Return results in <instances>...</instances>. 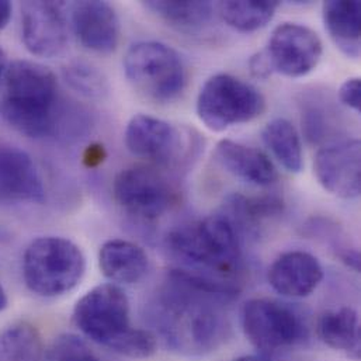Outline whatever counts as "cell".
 I'll return each mask as SVG.
<instances>
[{
    "label": "cell",
    "mask_w": 361,
    "mask_h": 361,
    "mask_svg": "<svg viewBox=\"0 0 361 361\" xmlns=\"http://www.w3.org/2000/svg\"><path fill=\"white\" fill-rule=\"evenodd\" d=\"M235 361H269L266 357H263V356H243V357H240V359H238V360Z\"/></svg>",
    "instance_id": "cell-34"
},
{
    "label": "cell",
    "mask_w": 361,
    "mask_h": 361,
    "mask_svg": "<svg viewBox=\"0 0 361 361\" xmlns=\"http://www.w3.org/2000/svg\"><path fill=\"white\" fill-rule=\"evenodd\" d=\"M215 157L231 175L249 184L264 187L279 178L274 164L264 152L232 140H221L216 144Z\"/></svg>",
    "instance_id": "cell-17"
},
{
    "label": "cell",
    "mask_w": 361,
    "mask_h": 361,
    "mask_svg": "<svg viewBox=\"0 0 361 361\" xmlns=\"http://www.w3.org/2000/svg\"><path fill=\"white\" fill-rule=\"evenodd\" d=\"M263 141L274 158L291 173H300L304 166V152L297 128L286 118L270 121L263 133Z\"/></svg>",
    "instance_id": "cell-22"
},
{
    "label": "cell",
    "mask_w": 361,
    "mask_h": 361,
    "mask_svg": "<svg viewBox=\"0 0 361 361\" xmlns=\"http://www.w3.org/2000/svg\"><path fill=\"white\" fill-rule=\"evenodd\" d=\"M242 329L262 355L271 356L294 348L305 336L300 314L273 298H253L242 308Z\"/></svg>",
    "instance_id": "cell-7"
},
{
    "label": "cell",
    "mask_w": 361,
    "mask_h": 361,
    "mask_svg": "<svg viewBox=\"0 0 361 361\" xmlns=\"http://www.w3.org/2000/svg\"><path fill=\"white\" fill-rule=\"evenodd\" d=\"M168 247L187 271L228 281L242 266L240 236L224 214L184 224L168 235Z\"/></svg>",
    "instance_id": "cell-3"
},
{
    "label": "cell",
    "mask_w": 361,
    "mask_h": 361,
    "mask_svg": "<svg viewBox=\"0 0 361 361\" xmlns=\"http://www.w3.org/2000/svg\"><path fill=\"white\" fill-rule=\"evenodd\" d=\"M314 172L319 184L341 198H357L361 191V144L345 140L318 151Z\"/></svg>",
    "instance_id": "cell-12"
},
{
    "label": "cell",
    "mask_w": 361,
    "mask_h": 361,
    "mask_svg": "<svg viewBox=\"0 0 361 361\" xmlns=\"http://www.w3.org/2000/svg\"><path fill=\"white\" fill-rule=\"evenodd\" d=\"M8 61H7V55L6 52L0 48V90H1V86H3V82H4V78H6V73H7V69H8Z\"/></svg>",
    "instance_id": "cell-32"
},
{
    "label": "cell",
    "mask_w": 361,
    "mask_h": 361,
    "mask_svg": "<svg viewBox=\"0 0 361 361\" xmlns=\"http://www.w3.org/2000/svg\"><path fill=\"white\" fill-rule=\"evenodd\" d=\"M42 342L28 322H18L0 331V361H41Z\"/></svg>",
    "instance_id": "cell-25"
},
{
    "label": "cell",
    "mask_w": 361,
    "mask_h": 361,
    "mask_svg": "<svg viewBox=\"0 0 361 361\" xmlns=\"http://www.w3.org/2000/svg\"><path fill=\"white\" fill-rule=\"evenodd\" d=\"M324 23L335 45L349 58L360 55L361 1L329 0L322 8Z\"/></svg>",
    "instance_id": "cell-19"
},
{
    "label": "cell",
    "mask_w": 361,
    "mask_h": 361,
    "mask_svg": "<svg viewBox=\"0 0 361 361\" xmlns=\"http://www.w3.org/2000/svg\"><path fill=\"white\" fill-rule=\"evenodd\" d=\"M321 341L352 359L360 357V318L356 310L339 307L325 311L318 321Z\"/></svg>",
    "instance_id": "cell-20"
},
{
    "label": "cell",
    "mask_w": 361,
    "mask_h": 361,
    "mask_svg": "<svg viewBox=\"0 0 361 361\" xmlns=\"http://www.w3.org/2000/svg\"><path fill=\"white\" fill-rule=\"evenodd\" d=\"M71 25L79 42L93 52L110 54L118 47L120 18L107 1H75L71 6Z\"/></svg>",
    "instance_id": "cell-13"
},
{
    "label": "cell",
    "mask_w": 361,
    "mask_h": 361,
    "mask_svg": "<svg viewBox=\"0 0 361 361\" xmlns=\"http://www.w3.org/2000/svg\"><path fill=\"white\" fill-rule=\"evenodd\" d=\"M283 201L277 197H245L229 195L224 205V215L236 228L239 236L253 233L260 225L283 212Z\"/></svg>",
    "instance_id": "cell-21"
},
{
    "label": "cell",
    "mask_w": 361,
    "mask_h": 361,
    "mask_svg": "<svg viewBox=\"0 0 361 361\" xmlns=\"http://www.w3.org/2000/svg\"><path fill=\"white\" fill-rule=\"evenodd\" d=\"M86 259L82 249L61 236L34 239L23 256V279L39 297L55 298L72 291L83 279Z\"/></svg>",
    "instance_id": "cell-4"
},
{
    "label": "cell",
    "mask_w": 361,
    "mask_h": 361,
    "mask_svg": "<svg viewBox=\"0 0 361 361\" xmlns=\"http://www.w3.org/2000/svg\"><path fill=\"white\" fill-rule=\"evenodd\" d=\"M264 52L274 72L287 78H302L318 66L324 45L312 28L298 23H283L271 32Z\"/></svg>",
    "instance_id": "cell-10"
},
{
    "label": "cell",
    "mask_w": 361,
    "mask_h": 361,
    "mask_svg": "<svg viewBox=\"0 0 361 361\" xmlns=\"http://www.w3.org/2000/svg\"><path fill=\"white\" fill-rule=\"evenodd\" d=\"M58 104V80L48 66L25 59L8 65L0 116L16 131L30 138L49 137L56 128Z\"/></svg>",
    "instance_id": "cell-2"
},
{
    "label": "cell",
    "mask_w": 361,
    "mask_h": 361,
    "mask_svg": "<svg viewBox=\"0 0 361 361\" xmlns=\"http://www.w3.org/2000/svg\"><path fill=\"white\" fill-rule=\"evenodd\" d=\"M116 202L130 215L154 221L175 202V190L168 179L152 168L123 169L113 181Z\"/></svg>",
    "instance_id": "cell-9"
},
{
    "label": "cell",
    "mask_w": 361,
    "mask_h": 361,
    "mask_svg": "<svg viewBox=\"0 0 361 361\" xmlns=\"http://www.w3.org/2000/svg\"><path fill=\"white\" fill-rule=\"evenodd\" d=\"M11 4L6 0H0V31L8 24L11 18Z\"/></svg>",
    "instance_id": "cell-31"
},
{
    "label": "cell",
    "mask_w": 361,
    "mask_h": 361,
    "mask_svg": "<svg viewBox=\"0 0 361 361\" xmlns=\"http://www.w3.org/2000/svg\"><path fill=\"white\" fill-rule=\"evenodd\" d=\"M249 69L252 75L257 79H267L274 72L271 68V63L269 61V56L264 51L255 54L249 61Z\"/></svg>",
    "instance_id": "cell-30"
},
{
    "label": "cell",
    "mask_w": 361,
    "mask_h": 361,
    "mask_svg": "<svg viewBox=\"0 0 361 361\" xmlns=\"http://www.w3.org/2000/svg\"><path fill=\"white\" fill-rule=\"evenodd\" d=\"M44 198V183L32 158L16 147H0V201L41 202Z\"/></svg>",
    "instance_id": "cell-16"
},
{
    "label": "cell",
    "mask_w": 361,
    "mask_h": 361,
    "mask_svg": "<svg viewBox=\"0 0 361 361\" xmlns=\"http://www.w3.org/2000/svg\"><path fill=\"white\" fill-rule=\"evenodd\" d=\"M238 294L232 283L184 269L172 270L159 301L157 322L165 341L184 355H205L226 338L228 319L221 304Z\"/></svg>",
    "instance_id": "cell-1"
},
{
    "label": "cell",
    "mask_w": 361,
    "mask_h": 361,
    "mask_svg": "<svg viewBox=\"0 0 361 361\" xmlns=\"http://www.w3.org/2000/svg\"><path fill=\"white\" fill-rule=\"evenodd\" d=\"M45 361H100L89 345L78 335L63 334L49 346Z\"/></svg>",
    "instance_id": "cell-27"
},
{
    "label": "cell",
    "mask_w": 361,
    "mask_h": 361,
    "mask_svg": "<svg viewBox=\"0 0 361 361\" xmlns=\"http://www.w3.org/2000/svg\"><path fill=\"white\" fill-rule=\"evenodd\" d=\"M264 110V96L255 86L229 73H216L207 79L197 97L200 121L215 133L250 123Z\"/></svg>",
    "instance_id": "cell-6"
},
{
    "label": "cell",
    "mask_w": 361,
    "mask_h": 361,
    "mask_svg": "<svg viewBox=\"0 0 361 361\" xmlns=\"http://www.w3.org/2000/svg\"><path fill=\"white\" fill-rule=\"evenodd\" d=\"M124 141L133 155L161 164L175 161L183 149L179 130L171 123L148 114H138L130 120Z\"/></svg>",
    "instance_id": "cell-14"
},
{
    "label": "cell",
    "mask_w": 361,
    "mask_h": 361,
    "mask_svg": "<svg viewBox=\"0 0 361 361\" xmlns=\"http://www.w3.org/2000/svg\"><path fill=\"white\" fill-rule=\"evenodd\" d=\"M145 7L180 31L200 30L209 24L214 17V6L209 1L151 0L145 3Z\"/></svg>",
    "instance_id": "cell-23"
},
{
    "label": "cell",
    "mask_w": 361,
    "mask_h": 361,
    "mask_svg": "<svg viewBox=\"0 0 361 361\" xmlns=\"http://www.w3.org/2000/svg\"><path fill=\"white\" fill-rule=\"evenodd\" d=\"M111 350L130 359H148L157 352V338L149 331L131 328Z\"/></svg>",
    "instance_id": "cell-28"
},
{
    "label": "cell",
    "mask_w": 361,
    "mask_h": 361,
    "mask_svg": "<svg viewBox=\"0 0 361 361\" xmlns=\"http://www.w3.org/2000/svg\"><path fill=\"white\" fill-rule=\"evenodd\" d=\"M72 321L86 338L111 350L133 328L128 297L117 284H100L78 300Z\"/></svg>",
    "instance_id": "cell-8"
},
{
    "label": "cell",
    "mask_w": 361,
    "mask_h": 361,
    "mask_svg": "<svg viewBox=\"0 0 361 361\" xmlns=\"http://www.w3.org/2000/svg\"><path fill=\"white\" fill-rule=\"evenodd\" d=\"M341 102L350 110L360 113L361 110V79L350 78L346 79L339 89Z\"/></svg>",
    "instance_id": "cell-29"
},
{
    "label": "cell",
    "mask_w": 361,
    "mask_h": 361,
    "mask_svg": "<svg viewBox=\"0 0 361 361\" xmlns=\"http://www.w3.org/2000/svg\"><path fill=\"white\" fill-rule=\"evenodd\" d=\"M124 72L133 87L157 103L176 100L187 82L179 52L159 41L133 44L124 55Z\"/></svg>",
    "instance_id": "cell-5"
},
{
    "label": "cell",
    "mask_w": 361,
    "mask_h": 361,
    "mask_svg": "<svg viewBox=\"0 0 361 361\" xmlns=\"http://www.w3.org/2000/svg\"><path fill=\"white\" fill-rule=\"evenodd\" d=\"M99 266L113 284H135L145 277L149 260L140 245L126 239H111L100 247Z\"/></svg>",
    "instance_id": "cell-18"
},
{
    "label": "cell",
    "mask_w": 361,
    "mask_h": 361,
    "mask_svg": "<svg viewBox=\"0 0 361 361\" xmlns=\"http://www.w3.org/2000/svg\"><path fill=\"white\" fill-rule=\"evenodd\" d=\"M279 6L276 0H228L218 4V11L233 30L253 32L273 20Z\"/></svg>",
    "instance_id": "cell-24"
},
{
    "label": "cell",
    "mask_w": 361,
    "mask_h": 361,
    "mask_svg": "<svg viewBox=\"0 0 361 361\" xmlns=\"http://www.w3.org/2000/svg\"><path fill=\"white\" fill-rule=\"evenodd\" d=\"M324 279L319 260L304 250H291L279 256L269 267L267 280L271 288L287 298L311 295Z\"/></svg>",
    "instance_id": "cell-15"
},
{
    "label": "cell",
    "mask_w": 361,
    "mask_h": 361,
    "mask_svg": "<svg viewBox=\"0 0 361 361\" xmlns=\"http://www.w3.org/2000/svg\"><path fill=\"white\" fill-rule=\"evenodd\" d=\"M7 307V295H6V291L0 283V312Z\"/></svg>",
    "instance_id": "cell-33"
},
{
    "label": "cell",
    "mask_w": 361,
    "mask_h": 361,
    "mask_svg": "<svg viewBox=\"0 0 361 361\" xmlns=\"http://www.w3.org/2000/svg\"><path fill=\"white\" fill-rule=\"evenodd\" d=\"M61 1H27L21 6V37L35 56L54 58L68 44V21Z\"/></svg>",
    "instance_id": "cell-11"
},
{
    "label": "cell",
    "mask_w": 361,
    "mask_h": 361,
    "mask_svg": "<svg viewBox=\"0 0 361 361\" xmlns=\"http://www.w3.org/2000/svg\"><path fill=\"white\" fill-rule=\"evenodd\" d=\"M66 83L89 99H103L109 93V82L104 73L93 63L82 59L69 62L63 68Z\"/></svg>",
    "instance_id": "cell-26"
}]
</instances>
